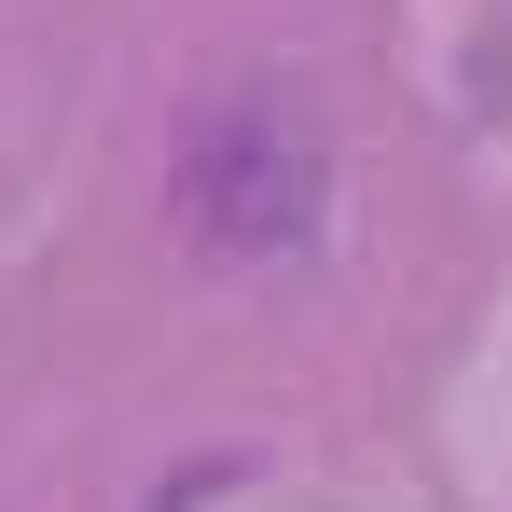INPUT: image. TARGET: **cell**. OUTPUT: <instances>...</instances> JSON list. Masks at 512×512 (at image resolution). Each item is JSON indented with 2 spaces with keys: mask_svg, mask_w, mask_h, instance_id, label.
Instances as JSON below:
<instances>
[{
  "mask_svg": "<svg viewBox=\"0 0 512 512\" xmlns=\"http://www.w3.org/2000/svg\"><path fill=\"white\" fill-rule=\"evenodd\" d=\"M319 194H333V153H319L291 84H236V97L194 111V139H180V236L208 263H291L319 236Z\"/></svg>",
  "mask_w": 512,
  "mask_h": 512,
  "instance_id": "obj_1",
  "label": "cell"
}]
</instances>
